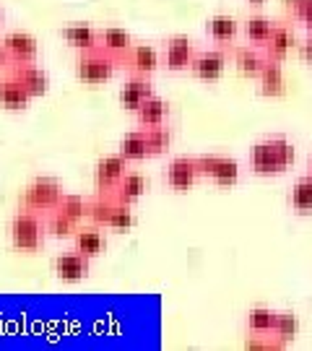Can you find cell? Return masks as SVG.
<instances>
[{
  "label": "cell",
  "instance_id": "obj_1",
  "mask_svg": "<svg viewBox=\"0 0 312 351\" xmlns=\"http://www.w3.org/2000/svg\"><path fill=\"white\" fill-rule=\"evenodd\" d=\"M297 159L294 143L284 136H268V138L252 143L250 149V169L258 177L284 175Z\"/></svg>",
  "mask_w": 312,
  "mask_h": 351
},
{
  "label": "cell",
  "instance_id": "obj_2",
  "mask_svg": "<svg viewBox=\"0 0 312 351\" xmlns=\"http://www.w3.org/2000/svg\"><path fill=\"white\" fill-rule=\"evenodd\" d=\"M45 221L39 219L37 211L21 206V211L13 213L11 224H8V237L16 252H26V255H34L45 247Z\"/></svg>",
  "mask_w": 312,
  "mask_h": 351
},
{
  "label": "cell",
  "instance_id": "obj_3",
  "mask_svg": "<svg viewBox=\"0 0 312 351\" xmlns=\"http://www.w3.org/2000/svg\"><path fill=\"white\" fill-rule=\"evenodd\" d=\"M115 68H117V60L101 47L78 52V58H75V78L81 84H86V86L107 84L115 75Z\"/></svg>",
  "mask_w": 312,
  "mask_h": 351
},
{
  "label": "cell",
  "instance_id": "obj_4",
  "mask_svg": "<svg viewBox=\"0 0 312 351\" xmlns=\"http://www.w3.org/2000/svg\"><path fill=\"white\" fill-rule=\"evenodd\" d=\"M62 195H65V193H62L60 180H55V177H50V175H39L24 188L21 203H24L26 208H32V211H37V213H50L58 208V203H60Z\"/></svg>",
  "mask_w": 312,
  "mask_h": 351
},
{
  "label": "cell",
  "instance_id": "obj_5",
  "mask_svg": "<svg viewBox=\"0 0 312 351\" xmlns=\"http://www.w3.org/2000/svg\"><path fill=\"white\" fill-rule=\"evenodd\" d=\"M198 177L200 169L195 156H175L172 162L167 164V169H164V182L175 193H187L198 182Z\"/></svg>",
  "mask_w": 312,
  "mask_h": 351
},
{
  "label": "cell",
  "instance_id": "obj_6",
  "mask_svg": "<svg viewBox=\"0 0 312 351\" xmlns=\"http://www.w3.org/2000/svg\"><path fill=\"white\" fill-rule=\"evenodd\" d=\"M195 45L193 39L185 37V34H175L164 42V50H162V63L167 71L172 73H180V71H190V63L195 58Z\"/></svg>",
  "mask_w": 312,
  "mask_h": 351
},
{
  "label": "cell",
  "instance_id": "obj_7",
  "mask_svg": "<svg viewBox=\"0 0 312 351\" xmlns=\"http://www.w3.org/2000/svg\"><path fill=\"white\" fill-rule=\"evenodd\" d=\"M5 73H11L34 99L45 97L50 91V75H47V71L42 65H37V60L34 63H11Z\"/></svg>",
  "mask_w": 312,
  "mask_h": 351
},
{
  "label": "cell",
  "instance_id": "obj_8",
  "mask_svg": "<svg viewBox=\"0 0 312 351\" xmlns=\"http://www.w3.org/2000/svg\"><path fill=\"white\" fill-rule=\"evenodd\" d=\"M52 271H55V276L60 278L62 284H78V281H84L88 276V258L73 247L68 252H60L52 261Z\"/></svg>",
  "mask_w": 312,
  "mask_h": 351
},
{
  "label": "cell",
  "instance_id": "obj_9",
  "mask_svg": "<svg viewBox=\"0 0 312 351\" xmlns=\"http://www.w3.org/2000/svg\"><path fill=\"white\" fill-rule=\"evenodd\" d=\"M224 68H226V55L224 50H219V47H211V50H200L195 52V58H193V63H190V73L195 75L198 81H219L221 75H224Z\"/></svg>",
  "mask_w": 312,
  "mask_h": 351
},
{
  "label": "cell",
  "instance_id": "obj_10",
  "mask_svg": "<svg viewBox=\"0 0 312 351\" xmlns=\"http://www.w3.org/2000/svg\"><path fill=\"white\" fill-rule=\"evenodd\" d=\"M125 172H128V159H125L120 151L101 156L99 162H97V167H94V182H97L99 193H110L120 182V177Z\"/></svg>",
  "mask_w": 312,
  "mask_h": 351
},
{
  "label": "cell",
  "instance_id": "obj_11",
  "mask_svg": "<svg viewBox=\"0 0 312 351\" xmlns=\"http://www.w3.org/2000/svg\"><path fill=\"white\" fill-rule=\"evenodd\" d=\"M0 45L5 47L8 58H11V63H34V60H37V55H39L37 39L32 37L29 32H21V29L8 32Z\"/></svg>",
  "mask_w": 312,
  "mask_h": 351
},
{
  "label": "cell",
  "instance_id": "obj_12",
  "mask_svg": "<svg viewBox=\"0 0 312 351\" xmlns=\"http://www.w3.org/2000/svg\"><path fill=\"white\" fill-rule=\"evenodd\" d=\"M151 94H154V88H151V84H149V75L130 73V78H128V81L123 84V88H120L117 99H120V107H123V110L136 112L138 107L149 99Z\"/></svg>",
  "mask_w": 312,
  "mask_h": 351
},
{
  "label": "cell",
  "instance_id": "obj_13",
  "mask_svg": "<svg viewBox=\"0 0 312 351\" xmlns=\"http://www.w3.org/2000/svg\"><path fill=\"white\" fill-rule=\"evenodd\" d=\"M73 247L78 252H84L88 261H94V258L104 255V250H107V237H104L101 226L99 224H91V226L78 224V229L73 232Z\"/></svg>",
  "mask_w": 312,
  "mask_h": 351
},
{
  "label": "cell",
  "instance_id": "obj_14",
  "mask_svg": "<svg viewBox=\"0 0 312 351\" xmlns=\"http://www.w3.org/2000/svg\"><path fill=\"white\" fill-rule=\"evenodd\" d=\"M146 190H149V180H146V175H141V172H125V175L120 177V182L110 190V195H112L117 203L133 206V203L141 201V198L146 195Z\"/></svg>",
  "mask_w": 312,
  "mask_h": 351
},
{
  "label": "cell",
  "instance_id": "obj_15",
  "mask_svg": "<svg viewBox=\"0 0 312 351\" xmlns=\"http://www.w3.org/2000/svg\"><path fill=\"white\" fill-rule=\"evenodd\" d=\"M34 99L11 73H5L0 78V107L8 112H24L29 107V101Z\"/></svg>",
  "mask_w": 312,
  "mask_h": 351
},
{
  "label": "cell",
  "instance_id": "obj_16",
  "mask_svg": "<svg viewBox=\"0 0 312 351\" xmlns=\"http://www.w3.org/2000/svg\"><path fill=\"white\" fill-rule=\"evenodd\" d=\"M99 47L104 52H110L120 63L128 58V52L133 50V37H130V32H125L123 26H104V29H99Z\"/></svg>",
  "mask_w": 312,
  "mask_h": 351
},
{
  "label": "cell",
  "instance_id": "obj_17",
  "mask_svg": "<svg viewBox=\"0 0 312 351\" xmlns=\"http://www.w3.org/2000/svg\"><path fill=\"white\" fill-rule=\"evenodd\" d=\"M123 63L130 73L151 75L162 65V58H159V50L151 47V45H133V50L128 52V58H125Z\"/></svg>",
  "mask_w": 312,
  "mask_h": 351
},
{
  "label": "cell",
  "instance_id": "obj_18",
  "mask_svg": "<svg viewBox=\"0 0 312 351\" xmlns=\"http://www.w3.org/2000/svg\"><path fill=\"white\" fill-rule=\"evenodd\" d=\"M60 34L78 52L99 47V29H94L91 24H68L60 29Z\"/></svg>",
  "mask_w": 312,
  "mask_h": 351
},
{
  "label": "cell",
  "instance_id": "obj_19",
  "mask_svg": "<svg viewBox=\"0 0 312 351\" xmlns=\"http://www.w3.org/2000/svg\"><path fill=\"white\" fill-rule=\"evenodd\" d=\"M136 120L141 128H159L167 123V114H169V104L162 99V97H156V94H151L149 99L143 101L141 107H138L136 112Z\"/></svg>",
  "mask_w": 312,
  "mask_h": 351
},
{
  "label": "cell",
  "instance_id": "obj_20",
  "mask_svg": "<svg viewBox=\"0 0 312 351\" xmlns=\"http://www.w3.org/2000/svg\"><path fill=\"white\" fill-rule=\"evenodd\" d=\"M117 151L123 154L128 164L133 162H143L146 156H151L149 151V130L146 128H138V130H130V133H125L123 141H120V146Z\"/></svg>",
  "mask_w": 312,
  "mask_h": 351
},
{
  "label": "cell",
  "instance_id": "obj_21",
  "mask_svg": "<svg viewBox=\"0 0 312 351\" xmlns=\"http://www.w3.org/2000/svg\"><path fill=\"white\" fill-rule=\"evenodd\" d=\"M206 32H208V37L216 42V45H232L239 34V24L237 19H232V16H226V13H213L211 19L206 21Z\"/></svg>",
  "mask_w": 312,
  "mask_h": 351
},
{
  "label": "cell",
  "instance_id": "obj_22",
  "mask_svg": "<svg viewBox=\"0 0 312 351\" xmlns=\"http://www.w3.org/2000/svg\"><path fill=\"white\" fill-rule=\"evenodd\" d=\"M263 97H281L287 91V81H284V71H281V60H271L263 65L261 75H258Z\"/></svg>",
  "mask_w": 312,
  "mask_h": 351
},
{
  "label": "cell",
  "instance_id": "obj_23",
  "mask_svg": "<svg viewBox=\"0 0 312 351\" xmlns=\"http://www.w3.org/2000/svg\"><path fill=\"white\" fill-rule=\"evenodd\" d=\"M291 47H297V39H294V32L289 29L287 24H276L274 32H271V39L265 42V52L271 60H284Z\"/></svg>",
  "mask_w": 312,
  "mask_h": 351
},
{
  "label": "cell",
  "instance_id": "obj_24",
  "mask_svg": "<svg viewBox=\"0 0 312 351\" xmlns=\"http://www.w3.org/2000/svg\"><path fill=\"white\" fill-rule=\"evenodd\" d=\"M289 208L300 216L312 213V172L302 175L289 190Z\"/></svg>",
  "mask_w": 312,
  "mask_h": 351
},
{
  "label": "cell",
  "instance_id": "obj_25",
  "mask_svg": "<svg viewBox=\"0 0 312 351\" xmlns=\"http://www.w3.org/2000/svg\"><path fill=\"white\" fill-rule=\"evenodd\" d=\"M276 317H278L276 310L265 307V304H255V307H250L248 310V330L252 333V336H268V339H271L274 326H276Z\"/></svg>",
  "mask_w": 312,
  "mask_h": 351
},
{
  "label": "cell",
  "instance_id": "obj_26",
  "mask_svg": "<svg viewBox=\"0 0 312 351\" xmlns=\"http://www.w3.org/2000/svg\"><path fill=\"white\" fill-rule=\"evenodd\" d=\"M265 63H268V58L255 47H237L235 50V65H237L239 73L248 75V78H258Z\"/></svg>",
  "mask_w": 312,
  "mask_h": 351
},
{
  "label": "cell",
  "instance_id": "obj_27",
  "mask_svg": "<svg viewBox=\"0 0 312 351\" xmlns=\"http://www.w3.org/2000/svg\"><path fill=\"white\" fill-rule=\"evenodd\" d=\"M208 180H213L219 188H235L239 182V162L232 156H219V162L213 164Z\"/></svg>",
  "mask_w": 312,
  "mask_h": 351
},
{
  "label": "cell",
  "instance_id": "obj_28",
  "mask_svg": "<svg viewBox=\"0 0 312 351\" xmlns=\"http://www.w3.org/2000/svg\"><path fill=\"white\" fill-rule=\"evenodd\" d=\"M274 26H276V21L265 19V16H261V13H255V16H250L248 21L242 24V32H245L248 42H252V45H263V47H265V42L271 39Z\"/></svg>",
  "mask_w": 312,
  "mask_h": 351
},
{
  "label": "cell",
  "instance_id": "obj_29",
  "mask_svg": "<svg viewBox=\"0 0 312 351\" xmlns=\"http://www.w3.org/2000/svg\"><path fill=\"white\" fill-rule=\"evenodd\" d=\"M45 229H47V234H52V237H73V232L78 229V224H75L73 219H68L62 211H50L47 213V219H45Z\"/></svg>",
  "mask_w": 312,
  "mask_h": 351
},
{
  "label": "cell",
  "instance_id": "obj_30",
  "mask_svg": "<svg viewBox=\"0 0 312 351\" xmlns=\"http://www.w3.org/2000/svg\"><path fill=\"white\" fill-rule=\"evenodd\" d=\"M117 206L110 193H99L94 201H88V221L91 224H99V226H107V219H110V213L112 208Z\"/></svg>",
  "mask_w": 312,
  "mask_h": 351
},
{
  "label": "cell",
  "instance_id": "obj_31",
  "mask_svg": "<svg viewBox=\"0 0 312 351\" xmlns=\"http://www.w3.org/2000/svg\"><path fill=\"white\" fill-rule=\"evenodd\" d=\"M297 333H300V317L294 313H278L271 336H274L278 343H289V341L297 339Z\"/></svg>",
  "mask_w": 312,
  "mask_h": 351
},
{
  "label": "cell",
  "instance_id": "obj_32",
  "mask_svg": "<svg viewBox=\"0 0 312 351\" xmlns=\"http://www.w3.org/2000/svg\"><path fill=\"white\" fill-rule=\"evenodd\" d=\"M58 211H62L68 219H73L75 224H81L84 219H88V201H84L81 195H73V193H65L58 203Z\"/></svg>",
  "mask_w": 312,
  "mask_h": 351
},
{
  "label": "cell",
  "instance_id": "obj_33",
  "mask_svg": "<svg viewBox=\"0 0 312 351\" xmlns=\"http://www.w3.org/2000/svg\"><path fill=\"white\" fill-rule=\"evenodd\" d=\"M136 226V213L128 203H117L107 219V226L104 229H112V232H128Z\"/></svg>",
  "mask_w": 312,
  "mask_h": 351
},
{
  "label": "cell",
  "instance_id": "obj_34",
  "mask_svg": "<svg viewBox=\"0 0 312 351\" xmlns=\"http://www.w3.org/2000/svg\"><path fill=\"white\" fill-rule=\"evenodd\" d=\"M172 146V130L167 125L159 128H149V151L151 156H159L164 151Z\"/></svg>",
  "mask_w": 312,
  "mask_h": 351
},
{
  "label": "cell",
  "instance_id": "obj_35",
  "mask_svg": "<svg viewBox=\"0 0 312 351\" xmlns=\"http://www.w3.org/2000/svg\"><path fill=\"white\" fill-rule=\"evenodd\" d=\"M291 19H297L304 29H307V34H312V5L310 8H300V11L291 13Z\"/></svg>",
  "mask_w": 312,
  "mask_h": 351
},
{
  "label": "cell",
  "instance_id": "obj_36",
  "mask_svg": "<svg viewBox=\"0 0 312 351\" xmlns=\"http://www.w3.org/2000/svg\"><path fill=\"white\" fill-rule=\"evenodd\" d=\"M297 52H300V58L304 63H312V34H307V39L297 45Z\"/></svg>",
  "mask_w": 312,
  "mask_h": 351
},
{
  "label": "cell",
  "instance_id": "obj_37",
  "mask_svg": "<svg viewBox=\"0 0 312 351\" xmlns=\"http://www.w3.org/2000/svg\"><path fill=\"white\" fill-rule=\"evenodd\" d=\"M310 5H312V0H287L289 13L300 11V8H310Z\"/></svg>",
  "mask_w": 312,
  "mask_h": 351
},
{
  "label": "cell",
  "instance_id": "obj_38",
  "mask_svg": "<svg viewBox=\"0 0 312 351\" xmlns=\"http://www.w3.org/2000/svg\"><path fill=\"white\" fill-rule=\"evenodd\" d=\"M8 65H11V58H8L5 47L0 45V71H8Z\"/></svg>",
  "mask_w": 312,
  "mask_h": 351
},
{
  "label": "cell",
  "instance_id": "obj_39",
  "mask_svg": "<svg viewBox=\"0 0 312 351\" xmlns=\"http://www.w3.org/2000/svg\"><path fill=\"white\" fill-rule=\"evenodd\" d=\"M250 3H252L255 8H261V5H263V3H265V0H250Z\"/></svg>",
  "mask_w": 312,
  "mask_h": 351
},
{
  "label": "cell",
  "instance_id": "obj_40",
  "mask_svg": "<svg viewBox=\"0 0 312 351\" xmlns=\"http://www.w3.org/2000/svg\"><path fill=\"white\" fill-rule=\"evenodd\" d=\"M307 169H310V172H312V154H310V156H307Z\"/></svg>",
  "mask_w": 312,
  "mask_h": 351
},
{
  "label": "cell",
  "instance_id": "obj_41",
  "mask_svg": "<svg viewBox=\"0 0 312 351\" xmlns=\"http://www.w3.org/2000/svg\"><path fill=\"white\" fill-rule=\"evenodd\" d=\"M0 26H3V8H0Z\"/></svg>",
  "mask_w": 312,
  "mask_h": 351
}]
</instances>
